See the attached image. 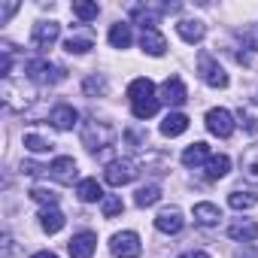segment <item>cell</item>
<instances>
[{
    "label": "cell",
    "mask_w": 258,
    "mask_h": 258,
    "mask_svg": "<svg viewBox=\"0 0 258 258\" xmlns=\"http://www.w3.org/2000/svg\"><path fill=\"white\" fill-rule=\"evenodd\" d=\"M73 13H76L82 22H91V19H97L100 7H97V4H85V0H79V4H73Z\"/></svg>",
    "instance_id": "33"
},
{
    "label": "cell",
    "mask_w": 258,
    "mask_h": 258,
    "mask_svg": "<svg viewBox=\"0 0 258 258\" xmlns=\"http://www.w3.org/2000/svg\"><path fill=\"white\" fill-rule=\"evenodd\" d=\"M161 13H164V7H131V16L137 19V25L143 31H155V25L161 22Z\"/></svg>",
    "instance_id": "13"
},
{
    "label": "cell",
    "mask_w": 258,
    "mask_h": 258,
    "mask_svg": "<svg viewBox=\"0 0 258 258\" xmlns=\"http://www.w3.org/2000/svg\"><path fill=\"white\" fill-rule=\"evenodd\" d=\"M176 34L185 40V43H201L204 40V34H207V28L201 25V22H191V19H182L179 25H176Z\"/></svg>",
    "instance_id": "19"
},
{
    "label": "cell",
    "mask_w": 258,
    "mask_h": 258,
    "mask_svg": "<svg viewBox=\"0 0 258 258\" xmlns=\"http://www.w3.org/2000/svg\"><path fill=\"white\" fill-rule=\"evenodd\" d=\"M231 240H258V222H234L228 228Z\"/></svg>",
    "instance_id": "24"
},
{
    "label": "cell",
    "mask_w": 258,
    "mask_h": 258,
    "mask_svg": "<svg viewBox=\"0 0 258 258\" xmlns=\"http://www.w3.org/2000/svg\"><path fill=\"white\" fill-rule=\"evenodd\" d=\"M188 131V115L185 112H167L161 121V134L164 137H179Z\"/></svg>",
    "instance_id": "14"
},
{
    "label": "cell",
    "mask_w": 258,
    "mask_h": 258,
    "mask_svg": "<svg viewBox=\"0 0 258 258\" xmlns=\"http://www.w3.org/2000/svg\"><path fill=\"white\" fill-rule=\"evenodd\" d=\"M82 88H85V94H88V97L106 94V79H103V76H97V73H91V76L82 82Z\"/></svg>",
    "instance_id": "31"
},
{
    "label": "cell",
    "mask_w": 258,
    "mask_h": 258,
    "mask_svg": "<svg viewBox=\"0 0 258 258\" xmlns=\"http://www.w3.org/2000/svg\"><path fill=\"white\" fill-rule=\"evenodd\" d=\"M127 97H131V103H140V100H146V97H155V85H152V79H146V76L134 79L131 85H127Z\"/></svg>",
    "instance_id": "18"
},
{
    "label": "cell",
    "mask_w": 258,
    "mask_h": 258,
    "mask_svg": "<svg viewBox=\"0 0 258 258\" xmlns=\"http://www.w3.org/2000/svg\"><path fill=\"white\" fill-rule=\"evenodd\" d=\"M25 146H28L31 152H49L55 143L46 140V137H40V134H25Z\"/></svg>",
    "instance_id": "32"
},
{
    "label": "cell",
    "mask_w": 258,
    "mask_h": 258,
    "mask_svg": "<svg viewBox=\"0 0 258 258\" xmlns=\"http://www.w3.org/2000/svg\"><path fill=\"white\" fill-rule=\"evenodd\" d=\"M158 198H161V188H158L155 182H149V185H140V188H137L134 204H137V207H152V204H158Z\"/></svg>",
    "instance_id": "26"
},
{
    "label": "cell",
    "mask_w": 258,
    "mask_h": 258,
    "mask_svg": "<svg viewBox=\"0 0 258 258\" xmlns=\"http://www.w3.org/2000/svg\"><path fill=\"white\" fill-rule=\"evenodd\" d=\"M58 34H61V25H58V22H37L31 40H34L37 49H49V46L58 40Z\"/></svg>",
    "instance_id": "8"
},
{
    "label": "cell",
    "mask_w": 258,
    "mask_h": 258,
    "mask_svg": "<svg viewBox=\"0 0 258 258\" xmlns=\"http://www.w3.org/2000/svg\"><path fill=\"white\" fill-rule=\"evenodd\" d=\"M76 195H79V201H85V204H94V201H103V198H106L97 179H82L79 188H76Z\"/></svg>",
    "instance_id": "23"
},
{
    "label": "cell",
    "mask_w": 258,
    "mask_h": 258,
    "mask_svg": "<svg viewBox=\"0 0 258 258\" xmlns=\"http://www.w3.org/2000/svg\"><path fill=\"white\" fill-rule=\"evenodd\" d=\"M207 131L216 134V137H231L234 134V115L228 109H210L207 112Z\"/></svg>",
    "instance_id": "6"
},
{
    "label": "cell",
    "mask_w": 258,
    "mask_h": 258,
    "mask_svg": "<svg viewBox=\"0 0 258 258\" xmlns=\"http://www.w3.org/2000/svg\"><path fill=\"white\" fill-rule=\"evenodd\" d=\"M161 97H164V103H170V106H182V103L188 100V91H185V85H182L179 76H167L164 85H161Z\"/></svg>",
    "instance_id": "9"
},
{
    "label": "cell",
    "mask_w": 258,
    "mask_h": 258,
    "mask_svg": "<svg viewBox=\"0 0 258 258\" xmlns=\"http://www.w3.org/2000/svg\"><path fill=\"white\" fill-rule=\"evenodd\" d=\"M158 97H146V100H140V103H131V109H134V115L137 118H152L155 112H158Z\"/></svg>",
    "instance_id": "28"
},
{
    "label": "cell",
    "mask_w": 258,
    "mask_h": 258,
    "mask_svg": "<svg viewBox=\"0 0 258 258\" xmlns=\"http://www.w3.org/2000/svg\"><path fill=\"white\" fill-rule=\"evenodd\" d=\"M140 46H143V52H146V55H152V58H161V55L167 52V40H164L158 31H143Z\"/></svg>",
    "instance_id": "15"
},
{
    "label": "cell",
    "mask_w": 258,
    "mask_h": 258,
    "mask_svg": "<svg viewBox=\"0 0 258 258\" xmlns=\"http://www.w3.org/2000/svg\"><path fill=\"white\" fill-rule=\"evenodd\" d=\"M137 176V164L134 161H127V158H118V161H109L106 164V170H103V179L109 182V185H127Z\"/></svg>",
    "instance_id": "4"
},
{
    "label": "cell",
    "mask_w": 258,
    "mask_h": 258,
    "mask_svg": "<svg viewBox=\"0 0 258 258\" xmlns=\"http://www.w3.org/2000/svg\"><path fill=\"white\" fill-rule=\"evenodd\" d=\"M204 161H210V146H207V143H191V146L182 152V164H185V167H201Z\"/></svg>",
    "instance_id": "20"
},
{
    "label": "cell",
    "mask_w": 258,
    "mask_h": 258,
    "mask_svg": "<svg viewBox=\"0 0 258 258\" xmlns=\"http://www.w3.org/2000/svg\"><path fill=\"white\" fill-rule=\"evenodd\" d=\"M64 222H67V219H64V213H61L58 207H46V210L40 213V225H43L46 234H58V231L64 228Z\"/></svg>",
    "instance_id": "17"
},
{
    "label": "cell",
    "mask_w": 258,
    "mask_h": 258,
    "mask_svg": "<svg viewBox=\"0 0 258 258\" xmlns=\"http://www.w3.org/2000/svg\"><path fill=\"white\" fill-rule=\"evenodd\" d=\"M25 73H28L34 82H40V85H55V82H64V79H67V70L58 67V64H52V61H46V58L28 61Z\"/></svg>",
    "instance_id": "2"
},
{
    "label": "cell",
    "mask_w": 258,
    "mask_h": 258,
    "mask_svg": "<svg viewBox=\"0 0 258 258\" xmlns=\"http://www.w3.org/2000/svg\"><path fill=\"white\" fill-rule=\"evenodd\" d=\"M182 225H185V219H182V213H179L176 207H167V210H161V213L155 216V228H158L161 234H179Z\"/></svg>",
    "instance_id": "11"
},
{
    "label": "cell",
    "mask_w": 258,
    "mask_h": 258,
    "mask_svg": "<svg viewBox=\"0 0 258 258\" xmlns=\"http://www.w3.org/2000/svg\"><path fill=\"white\" fill-rule=\"evenodd\" d=\"M143 246H140V237L134 231H121L112 237V255L115 258H140Z\"/></svg>",
    "instance_id": "5"
},
{
    "label": "cell",
    "mask_w": 258,
    "mask_h": 258,
    "mask_svg": "<svg viewBox=\"0 0 258 258\" xmlns=\"http://www.w3.org/2000/svg\"><path fill=\"white\" fill-rule=\"evenodd\" d=\"M64 49H67L70 55H85L88 49H94V40H91V37H70V40L64 43Z\"/></svg>",
    "instance_id": "29"
},
{
    "label": "cell",
    "mask_w": 258,
    "mask_h": 258,
    "mask_svg": "<svg viewBox=\"0 0 258 258\" xmlns=\"http://www.w3.org/2000/svg\"><path fill=\"white\" fill-rule=\"evenodd\" d=\"M198 73H201V79H204L210 88H228V73L222 70V64H219L210 52H201V55H198Z\"/></svg>",
    "instance_id": "3"
},
{
    "label": "cell",
    "mask_w": 258,
    "mask_h": 258,
    "mask_svg": "<svg viewBox=\"0 0 258 258\" xmlns=\"http://www.w3.org/2000/svg\"><path fill=\"white\" fill-rule=\"evenodd\" d=\"M97 249V234L94 231H82V234H73V240L67 243V252L70 258H91Z\"/></svg>",
    "instance_id": "7"
},
{
    "label": "cell",
    "mask_w": 258,
    "mask_h": 258,
    "mask_svg": "<svg viewBox=\"0 0 258 258\" xmlns=\"http://www.w3.org/2000/svg\"><path fill=\"white\" fill-rule=\"evenodd\" d=\"M219 219H222V210H219L216 204H210V201L195 204V222H198V225L213 228V225H219Z\"/></svg>",
    "instance_id": "16"
},
{
    "label": "cell",
    "mask_w": 258,
    "mask_h": 258,
    "mask_svg": "<svg viewBox=\"0 0 258 258\" xmlns=\"http://www.w3.org/2000/svg\"><path fill=\"white\" fill-rule=\"evenodd\" d=\"M31 258H58L55 252H37V255H31Z\"/></svg>",
    "instance_id": "38"
},
{
    "label": "cell",
    "mask_w": 258,
    "mask_h": 258,
    "mask_svg": "<svg viewBox=\"0 0 258 258\" xmlns=\"http://www.w3.org/2000/svg\"><path fill=\"white\" fill-rule=\"evenodd\" d=\"M240 164H243V176H246L249 182H258V146H249V149L243 152Z\"/></svg>",
    "instance_id": "25"
},
{
    "label": "cell",
    "mask_w": 258,
    "mask_h": 258,
    "mask_svg": "<svg viewBox=\"0 0 258 258\" xmlns=\"http://www.w3.org/2000/svg\"><path fill=\"white\" fill-rule=\"evenodd\" d=\"M46 173H49V176H55L58 182L70 185V182L76 179V161H73L70 155H61V158H55V161L46 167Z\"/></svg>",
    "instance_id": "10"
},
{
    "label": "cell",
    "mask_w": 258,
    "mask_h": 258,
    "mask_svg": "<svg viewBox=\"0 0 258 258\" xmlns=\"http://www.w3.org/2000/svg\"><path fill=\"white\" fill-rule=\"evenodd\" d=\"M240 124L246 127L249 134H255V131H258V118H255L252 112H246V109H240Z\"/></svg>",
    "instance_id": "35"
},
{
    "label": "cell",
    "mask_w": 258,
    "mask_h": 258,
    "mask_svg": "<svg viewBox=\"0 0 258 258\" xmlns=\"http://www.w3.org/2000/svg\"><path fill=\"white\" fill-rule=\"evenodd\" d=\"M228 170H231V158H228V155H213V158L204 164V173H207V179H222Z\"/></svg>",
    "instance_id": "22"
},
{
    "label": "cell",
    "mask_w": 258,
    "mask_h": 258,
    "mask_svg": "<svg viewBox=\"0 0 258 258\" xmlns=\"http://www.w3.org/2000/svg\"><path fill=\"white\" fill-rule=\"evenodd\" d=\"M109 43H112V49H127V46H131V25H127V22H115L109 28Z\"/></svg>",
    "instance_id": "21"
},
{
    "label": "cell",
    "mask_w": 258,
    "mask_h": 258,
    "mask_svg": "<svg viewBox=\"0 0 258 258\" xmlns=\"http://www.w3.org/2000/svg\"><path fill=\"white\" fill-rule=\"evenodd\" d=\"M112 140H115V127H112L109 121H103V118H94V115H91V118L82 124V143H85L91 152L112 146Z\"/></svg>",
    "instance_id": "1"
},
{
    "label": "cell",
    "mask_w": 258,
    "mask_h": 258,
    "mask_svg": "<svg viewBox=\"0 0 258 258\" xmlns=\"http://www.w3.org/2000/svg\"><path fill=\"white\" fill-rule=\"evenodd\" d=\"M179 258H210L207 252H185V255H179Z\"/></svg>",
    "instance_id": "37"
},
{
    "label": "cell",
    "mask_w": 258,
    "mask_h": 258,
    "mask_svg": "<svg viewBox=\"0 0 258 258\" xmlns=\"http://www.w3.org/2000/svg\"><path fill=\"white\" fill-rule=\"evenodd\" d=\"M228 204H231L234 210H252V207L258 204V195H255V191H231V195H228Z\"/></svg>",
    "instance_id": "27"
},
{
    "label": "cell",
    "mask_w": 258,
    "mask_h": 258,
    "mask_svg": "<svg viewBox=\"0 0 258 258\" xmlns=\"http://www.w3.org/2000/svg\"><path fill=\"white\" fill-rule=\"evenodd\" d=\"M16 10H19V4H7V7H0V22H7Z\"/></svg>",
    "instance_id": "36"
},
{
    "label": "cell",
    "mask_w": 258,
    "mask_h": 258,
    "mask_svg": "<svg viewBox=\"0 0 258 258\" xmlns=\"http://www.w3.org/2000/svg\"><path fill=\"white\" fill-rule=\"evenodd\" d=\"M49 121H52V127H58V131H70V127L79 121V112H76L70 103H61V106H55V109H52Z\"/></svg>",
    "instance_id": "12"
},
{
    "label": "cell",
    "mask_w": 258,
    "mask_h": 258,
    "mask_svg": "<svg viewBox=\"0 0 258 258\" xmlns=\"http://www.w3.org/2000/svg\"><path fill=\"white\" fill-rule=\"evenodd\" d=\"M31 198H34L37 204H46V207H55V204H58V191H55V188H46V185H34V188H31Z\"/></svg>",
    "instance_id": "30"
},
{
    "label": "cell",
    "mask_w": 258,
    "mask_h": 258,
    "mask_svg": "<svg viewBox=\"0 0 258 258\" xmlns=\"http://www.w3.org/2000/svg\"><path fill=\"white\" fill-rule=\"evenodd\" d=\"M100 210H103V216H106V219H112V216H118V213L124 210V204H121V198L109 195V198H103V201H100Z\"/></svg>",
    "instance_id": "34"
}]
</instances>
